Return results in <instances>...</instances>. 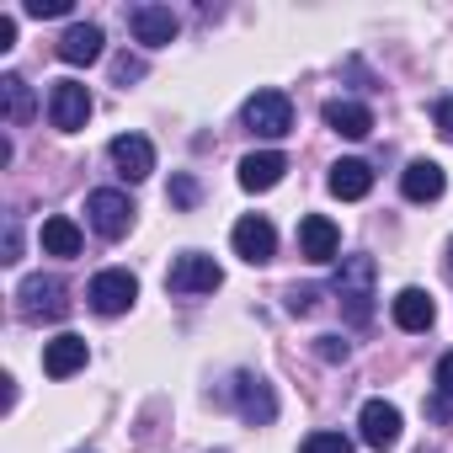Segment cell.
<instances>
[{
	"mask_svg": "<svg viewBox=\"0 0 453 453\" xmlns=\"http://www.w3.org/2000/svg\"><path fill=\"white\" fill-rule=\"evenodd\" d=\"M373 278H379L373 257H342L331 294H336L347 326H368V320H373Z\"/></svg>",
	"mask_w": 453,
	"mask_h": 453,
	"instance_id": "obj_1",
	"label": "cell"
},
{
	"mask_svg": "<svg viewBox=\"0 0 453 453\" xmlns=\"http://www.w3.org/2000/svg\"><path fill=\"white\" fill-rule=\"evenodd\" d=\"M219 283H224V273H219V262L203 257V251H181V257L171 262V273H165V294H176V299L213 294Z\"/></svg>",
	"mask_w": 453,
	"mask_h": 453,
	"instance_id": "obj_2",
	"label": "cell"
},
{
	"mask_svg": "<svg viewBox=\"0 0 453 453\" xmlns=\"http://www.w3.org/2000/svg\"><path fill=\"white\" fill-rule=\"evenodd\" d=\"M86 219H91V230H96L102 241H123V235L134 230V203H128V192H118V187H96V192L86 197Z\"/></svg>",
	"mask_w": 453,
	"mask_h": 453,
	"instance_id": "obj_3",
	"label": "cell"
},
{
	"mask_svg": "<svg viewBox=\"0 0 453 453\" xmlns=\"http://www.w3.org/2000/svg\"><path fill=\"white\" fill-rule=\"evenodd\" d=\"M17 310H22V320H65L70 315V299H65V283L59 278H22V288H17Z\"/></svg>",
	"mask_w": 453,
	"mask_h": 453,
	"instance_id": "obj_4",
	"label": "cell"
},
{
	"mask_svg": "<svg viewBox=\"0 0 453 453\" xmlns=\"http://www.w3.org/2000/svg\"><path fill=\"white\" fill-rule=\"evenodd\" d=\"M86 299H91V310L96 315H123L134 299H139V278L128 273V267H107V273H96L91 278V288H86Z\"/></svg>",
	"mask_w": 453,
	"mask_h": 453,
	"instance_id": "obj_5",
	"label": "cell"
},
{
	"mask_svg": "<svg viewBox=\"0 0 453 453\" xmlns=\"http://www.w3.org/2000/svg\"><path fill=\"white\" fill-rule=\"evenodd\" d=\"M246 128L262 134V139L294 134V102H288L283 91H257V96L246 102Z\"/></svg>",
	"mask_w": 453,
	"mask_h": 453,
	"instance_id": "obj_6",
	"label": "cell"
},
{
	"mask_svg": "<svg viewBox=\"0 0 453 453\" xmlns=\"http://www.w3.org/2000/svg\"><path fill=\"white\" fill-rule=\"evenodd\" d=\"M230 241H235V257L251 262V267H267L278 257V230H273V219H262V213H246L230 230Z\"/></svg>",
	"mask_w": 453,
	"mask_h": 453,
	"instance_id": "obj_7",
	"label": "cell"
},
{
	"mask_svg": "<svg viewBox=\"0 0 453 453\" xmlns=\"http://www.w3.org/2000/svg\"><path fill=\"white\" fill-rule=\"evenodd\" d=\"M86 118H91V91L81 81H54V91H49V123L59 134H81Z\"/></svg>",
	"mask_w": 453,
	"mask_h": 453,
	"instance_id": "obj_8",
	"label": "cell"
},
{
	"mask_svg": "<svg viewBox=\"0 0 453 453\" xmlns=\"http://www.w3.org/2000/svg\"><path fill=\"white\" fill-rule=\"evenodd\" d=\"M230 400H235V411H241L251 426H267V421L278 416V395H273V384L257 379V373H235V379H230Z\"/></svg>",
	"mask_w": 453,
	"mask_h": 453,
	"instance_id": "obj_9",
	"label": "cell"
},
{
	"mask_svg": "<svg viewBox=\"0 0 453 453\" xmlns=\"http://www.w3.org/2000/svg\"><path fill=\"white\" fill-rule=\"evenodd\" d=\"M128 33H134V43H144V49H165L171 38H176V12L171 6H128Z\"/></svg>",
	"mask_w": 453,
	"mask_h": 453,
	"instance_id": "obj_10",
	"label": "cell"
},
{
	"mask_svg": "<svg viewBox=\"0 0 453 453\" xmlns=\"http://www.w3.org/2000/svg\"><path fill=\"white\" fill-rule=\"evenodd\" d=\"M107 155H112V165H118L123 181H144V176L155 171V144H150L144 134H118V139L107 144Z\"/></svg>",
	"mask_w": 453,
	"mask_h": 453,
	"instance_id": "obj_11",
	"label": "cell"
},
{
	"mask_svg": "<svg viewBox=\"0 0 453 453\" xmlns=\"http://www.w3.org/2000/svg\"><path fill=\"white\" fill-rule=\"evenodd\" d=\"M336 251H342V230H336L326 213L299 219V257L304 262H336Z\"/></svg>",
	"mask_w": 453,
	"mask_h": 453,
	"instance_id": "obj_12",
	"label": "cell"
},
{
	"mask_svg": "<svg viewBox=\"0 0 453 453\" xmlns=\"http://www.w3.org/2000/svg\"><path fill=\"white\" fill-rule=\"evenodd\" d=\"M357 426H363V442L384 453V448L400 442V405H389V400H368L363 416H357Z\"/></svg>",
	"mask_w": 453,
	"mask_h": 453,
	"instance_id": "obj_13",
	"label": "cell"
},
{
	"mask_svg": "<svg viewBox=\"0 0 453 453\" xmlns=\"http://www.w3.org/2000/svg\"><path fill=\"white\" fill-rule=\"evenodd\" d=\"M102 27L96 22H70L65 33H59V43H54V54L65 59V65H91V59H102Z\"/></svg>",
	"mask_w": 453,
	"mask_h": 453,
	"instance_id": "obj_14",
	"label": "cell"
},
{
	"mask_svg": "<svg viewBox=\"0 0 453 453\" xmlns=\"http://www.w3.org/2000/svg\"><path fill=\"white\" fill-rule=\"evenodd\" d=\"M86 357H91L86 336L65 331V336H54V342L43 347V373H49V379H70V373H81V368H86Z\"/></svg>",
	"mask_w": 453,
	"mask_h": 453,
	"instance_id": "obj_15",
	"label": "cell"
},
{
	"mask_svg": "<svg viewBox=\"0 0 453 453\" xmlns=\"http://www.w3.org/2000/svg\"><path fill=\"white\" fill-rule=\"evenodd\" d=\"M283 171H288V155L283 150H257V155L241 160V187L246 192H273L283 181Z\"/></svg>",
	"mask_w": 453,
	"mask_h": 453,
	"instance_id": "obj_16",
	"label": "cell"
},
{
	"mask_svg": "<svg viewBox=\"0 0 453 453\" xmlns=\"http://www.w3.org/2000/svg\"><path fill=\"white\" fill-rule=\"evenodd\" d=\"M389 315H395V326H400V331H411V336H416V331H426V326L437 320V304H432V294H426V288H400V294H395V304H389Z\"/></svg>",
	"mask_w": 453,
	"mask_h": 453,
	"instance_id": "obj_17",
	"label": "cell"
},
{
	"mask_svg": "<svg viewBox=\"0 0 453 453\" xmlns=\"http://www.w3.org/2000/svg\"><path fill=\"white\" fill-rule=\"evenodd\" d=\"M442 187H448V176H442V165H437V160H411V165H405V176H400V192H405L411 203H437V197H442Z\"/></svg>",
	"mask_w": 453,
	"mask_h": 453,
	"instance_id": "obj_18",
	"label": "cell"
},
{
	"mask_svg": "<svg viewBox=\"0 0 453 453\" xmlns=\"http://www.w3.org/2000/svg\"><path fill=\"white\" fill-rule=\"evenodd\" d=\"M368 192H373V165H368V160H336V165H331V197L357 203V197H368Z\"/></svg>",
	"mask_w": 453,
	"mask_h": 453,
	"instance_id": "obj_19",
	"label": "cell"
},
{
	"mask_svg": "<svg viewBox=\"0 0 453 453\" xmlns=\"http://www.w3.org/2000/svg\"><path fill=\"white\" fill-rule=\"evenodd\" d=\"M326 128L342 139H368L373 134V112L363 102H326Z\"/></svg>",
	"mask_w": 453,
	"mask_h": 453,
	"instance_id": "obj_20",
	"label": "cell"
},
{
	"mask_svg": "<svg viewBox=\"0 0 453 453\" xmlns=\"http://www.w3.org/2000/svg\"><path fill=\"white\" fill-rule=\"evenodd\" d=\"M0 107H6V123H33V112H38V102H33V86L22 81V75H0Z\"/></svg>",
	"mask_w": 453,
	"mask_h": 453,
	"instance_id": "obj_21",
	"label": "cell"
},
{
	"mask_svg": "<svg viewBox=\"0 0 453 453\" xmlns=\"http://www.w3.org/2000/svg\"><path fill=\"white\" fill-rule=\"evenodd\" d=\"M43 251L49 257H81V224L75 219H65V213H54V219H43Z\"/></svg>",
	"mask_w": 453,
	"mask_h": 453,
	"instance_id": "obj_22",
	"label": "cell"
},
{
	"mask_svg": "<svg viewBox=\"0 0 453 453\" xmlns=\"http://www.w3.org/2000/svg\"><path fill=\"white\" fill-rule=\"evenodd\" d=\"M299 453H352V437L347 432H310Z\"/></svg>",
	"mask_w": 453,
	"mask_h": 453,
	"instance_id": "obj_23",
	"label": "cell"
},
{
	"mask_svg": "<svg viewBox=\"0 0 453 453\" xmlns=\"http://www.w3.org/2000/svg\"><path fill=\"white\" fill-rule=\"evenodd\" d=\"M315 304H320V288H310V283L288 288V315H315Z\"/></svg>",
	"mask_w": 453,
	"mask_h": 453,
	"instance_id": "obj_24",
	"label": "cell"
},
{
	"mask_svg": "<svg viewBox=\"0 0 453 453\" xmlns=\"http://www.w3.org/2000/svg\"><path fill=\"white\" fill-rule=\"evenodd\" d=\"M112 81H118V86H128V81H144V59H134V54H118V59H112Z\"/></svg>",
	"mask_w": 453,
	"mask_h": 453,
	"instance_id": "obj_25",
	"label": "cell"
},
{
	"mask_svg": "<svg viewBox=\"0 0 453 453\" xmlns=\"http://www.w3.org/2000/svg\"><path fill=\"white\" fill-rule=\"evenodd\" d=\"M171 203H176V208H197V181H192V176H176V181H171Z\"/></svg>",
	"mask_w": 453,
	"mask_h": 453,
	"instance_id": "obj_26",
	"label": "cell"
},
{
	"mask_svg": "<svg viewBox=\"0 0 453 453\" xmlns=\"http://www.w3.org/2000/svg\"><path fill=\"white\" fill-rule=\"evenodd\" d=\"M315 352H320V363H347V342L342 336H315Z\"/></svg>",
	"mask_w": 453,
	"mask_h": 453,
	"instance_id": "obj_27",
	"label": "cell"
},
{
	"mask_svg": "<svg viewBox=\"0 0 453 453\" xmlns=\"http://www.w3.org/2000/svg\"><path fill=\"white\" fill-rule=\"evenodd\" d=\"M432 384H437V395H442V400H453V352H448V357H437Z\"/></svg>",
	"mask_w": 453,
	"mask_h": 453,
	"instance_id": "obj_28",
	"label": "cell"
},
{
	"mask_svg": "<svg viewBox=\"0 0 453 453\" xmlns=\"http://www.w3.org/2000/svg\"><path fill=\"white\" fill-rule=\"evenodd\" d=\"M432 123H437V134L453 144V96H442V102L432 107Z\"/></svg>",
	"mask_w": 453,
	"mask_h": 453,
	"instance_id": "obj_29",
	"label": "cell"
},
{
	"mask_svg": "<svg viewBox=\"0 0 453 453\" xmlns=\"http://www.w3.org/2000/svg\"><path fill=\"white\" fill-rule=\"evenodd\" d=\"M70 0H27V17H65Z\"/></svg>",
	"mask_w": 453,
	"mask_h": 453,
	"instance_id": "obj_30",
	"label": "cell"
},
{
	"mask_svg": "<svg viewBox=\"0 0 453 453\" xmlns=\"http://www.w3.org/2000/svg\"><path fill=\"white\" fill-rule=\"evenodd\" d=\"M0 262H22V235H17V224H6V257Z\"/></svg>",
	"mask_w": 453,
	"mask_h": 453,
	"instance_id": "obj_31",
	"label": "cell"
},
{
	"mask_svg": "<svg viewBox=\"0 0 453 453\" xmlns=\"http://www.w3.org/2000/svg\"><path fill=\"white\" fill-rule=\"evenodd\" d=\"M0 49H17V17H0Z\"/></svg>",
	"mask_w": 453,
	"mask_h": 453,
	"instance_id": "obj_32",
	"label": "cell"
},
{
	"mask_svg": "<svg viewBox=\"0 0 453 453\" xmlns=\"http://www.w3.org/2000/svg\"><path fill=\"white\" fill-rule=\"evenodd\" d=\"M448 262H453V246H448Z\"/></svg>",
	"mask_w": 453,
	"mask_h": 453,
	"instance_id": "obj_33",
	"label": "cell"
}]
</instances>
